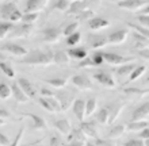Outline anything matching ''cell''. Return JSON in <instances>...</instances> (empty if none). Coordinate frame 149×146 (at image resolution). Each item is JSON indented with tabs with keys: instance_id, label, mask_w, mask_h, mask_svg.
Returning <instances> with one entry per match:
<instances>
[{
	"instance_id": "1",
	"label": "cell",
	"mask_w": 149,
	"mask_h": 146,
	"mask_svg": "<svg viewBox=\"0 0 149 146\" xmlns=\"http://www.w3.org/2000/svg\"><path fill=\"white\" fill-rule=\"evenodd\" d=\"M23 64L27 65H49L54 62V53L52 51H42V50H33L27 55H24Z\"/></svg>"
},
{
	"instance_id": "2",
	"label": "cell",
	"mask_w": 149,
	"mask_h": 146,
	"mask_svg": "<svg viewBox=\"0 0 149 146\" xmlns=\"http://www.w3.org/2000/svg\"><path fill=\"white\" fill-rule=\"evenodd\" d=\"M149 4V0H119L118 7L129 10V11H137L142 7H146Z\"/></svg>"
},
{
	"instance_id": "3",
	"label": "cell",
	"mask_w": 149,
	"mask_h": 146,
	"mask_svg": "<svg viewBox=\"0 0 149 146\" xmlns=\"http://www.w3.org/2000/svg\"><path fill=\"white\" fill-rule=\"evenodd\" d=\"M94 79L96 80L99 84H102V85H104V87H107V88L115 87V80H114L113 76H111L110 73H107V72H98V73H95Z\"/></svg>"
},
{
	"instance_id": "4",
	"label": "cell",
	"mask_w": 149,
	"mask_h": 146,
	"mask_svg": "<svg viewBox=\"0 0 149 146\" xmlns=\"http://www.w3.org/2000/svg\"><path fill=\"white\" fill-rule=\"evenodd\" d=\"M73 83L74 87L80 88L83 91H88V89H92V84H91V80L87 77L86 75H76L72 77L71 80Z\"/></svg>"
},
{
	"instance_id": "5",
	"label": "cell",
	"mask_w": 149,
	"mask_h": 146,
	"mask_svg": "<svg viewBox=\"0 0 149 146\" xmlns=\"http://www.w3.org/2000/svg\"><path fill=\"white\" fill-rule=\"evenodd\" d=\"M1 50H6L11 54L16 55V57H24V55L29 54V51L26 48L20 46V45H16V44H3L1 46Z\"/></svg>"
},
{
	"instance_id": "6",
	"label": "cell",
	"mask_w": 149,
	"mask_h": 146,
	"mask_svg": "<svg viewBox=\"0 0 149 146\" xmlns=\"http://www.w3.org/2000/svg\"><path fill=\"white\" fill-rule=\"evenodd\" d=\"M146 118H149V102L142 103L132 114V120H144Z\"/></svg>"
},
{
	"instance_id": "7",
	"label": "cell",
	"mask_w": 149,
	"mask_h": 146,
	"mask_svg": "<svg viewBox=\"0 0 149 146\" xmlns=\"http://www.w3.org/2000/svg\"><path fill=\"white\" fill-rule=\"evenodd\" d=\"M42 35H43V41L53 44V42H57L60 39L61 33H60L58 28H56V27H47L42 30Z\"/></svg>"
},
{
	"instance_id": "8",
	"label": "cell",
	"mask_w": 149,
	"mask_h": 146,
	"mask_svg": "<svg viewBox=\"0 0 149 146\" xmlns=\"http://www.w3.org/2000/svg\"><path fill=\"white\" fill-rule=\"evenodd\" d=\"M127 35H129V31H127L126 28H122V30H117V31L111 33L107 38H109V42H110V44L118 45V44L125 42L126 38H127Z\"/></svg>"
},
{
	"instance_id": "9",
	"label": "cell",
	"mask_w": 149,
	"mask_h": 146,
	"mask_svg": "<svg viewBox=\"0 0 149 146\" xmlns=\"http://www.w3.org/2000/svg\"><path fill=\"white\" fill-rule=\"evenodd\" d=\"M72 108H73V114L76 115V118H77L80 122H83V120H84V116H87L86 115V102H84L83 99H76L73 103V106H72Z\"/></svg>"
},
{
	"instance_id": "10",
	"label": "cell",
	"mask_w": 149,
	"mask_h": 146,
	"mask_svg": "<svg viewBox=\"0 0 149 146\" xmlns=\"http://www.w3.org/2000/svg\"><path fill=\"white\" fill-rule=\"evenodd\" d=\"M56 98L58 99V102H60V104H61L63 111H67L69 107L73 106L74 100H76L73 96L69 95V93H67V92H60V93H56Z\"/></svg>"
},
{
	"instance_id": "11",
	"label": "cell",
	"mask_w": 149,
	"mask_h": 146,
	"mask_svg": "<svg viewBox=\"0 0 149 146\" xmlns=\"http://www.w3.org/2000/svg\"><path fill=\"white\" fill-rule=\"evenodd\" d=\"M103 54H104L106 62L111 64V65H122V64H126L127 61L133 60V58H130V57H122V55L115 54V53H103Z\"/></svg>"
},
{
	"instance_id": "12",
	"label": "cell",
	"mask_w": 149,
	"mask_h": 146,
	"mask_svg": "<svg viewBox=\"0 0 149 146\" xmlns=\"http://www.w3.org/2000/svg\"><path fill=\"white\" fill-rule=\"evenodd\" d=\"M11 88H12V96L15 98V100L18 103H26L29 99H30L27 96V93L22 89V87L19 85V83H18V81H16V83H12Z\"/></svg>"
},
{
	"instance_id": "13",
	"label": "cell",
	"mask_w": 149,
	"mask_h": 146,
	"mask_svg": "<svg viewBox=\"0 0 149 146\" xmlns=\"http://www.w3.org/2000/svg\"><path fill=\"white\" fill-rule=\"evenodd\" d=\"M18 83H19V85L22 87V89L27 93L29 98L30 99H37V88L34 87V84L30 83L27 79H23V77L18 80Z\"/></svg>"
},
{
	"instance_id": "14",
	"label": "cell",
	"mask_w": 149,
	"mask_h": 146,
	"mask_svg": "<svg viewBox=\"0 0 149 146\" xmlns=\"http://www.w3.org/2000/svg\"><path fill=\"white\" fill-rule=\"evenodd\" d=\"M49 0H27L26 1V12H39L45 8Z\"/></svg>"
},
{
	"instance_id": "15",
	"label": "cell",
	"mask_w": 149,
	"mask_h": 146,
	"mask_svg": "<svg viewBox=\"0 0 149 146\" xmlns=\"http://www.w3.org/2000/svg\"><path fill=\"white\" fill-rule=\"evenodd\" d=\"M86 8H87V3L84 0H76V1H72L71 7L67 11V14H69V15H79Z\"/></svg>"
},
{
	"instance_id": "16",
	"label": "cell",
	"mask_w": 149,
	"mask_h": 146,
	"mask_svg": "<svg viewBox=\"0 0 149 146\" xmlns=\"http://www.w3.org/2000/svg\"><path fill=\"white\" fill-rule=\"evenodd\" d=\"M90 28L92 30V31H98V30H102V28L107 27L109 26V20L104 19V18H92V19H90Z\"/></svg>"
},
{
	"instance_id": "17",
	"label": "cell",
	"mask_w": 149,
	"mask_h": 146,
	"mask_svg": "<svg viewBox=\"0 0 149 146\" xmlns=\"http://www.w3.org/2000/svg\"><path fill=\"white\" fill-rule=\"evenodd\" d=\"M54 127L61 133V134H65V135H68L72 130L71 122H69L68 119H60V120L54 122Z\"/></svg>"
},
{
	"instance_id": "18",
	"label": "cell",
	"mask_w": 149,
	"mask_h": 146,
	"mask_svg": "<svg viewBox=\"0 0 149 146\" xmlns=\"http://www.w3.org/2000/svg\"><path fill=\"white\" fill-rule=\"evenodd\" d=\"M80 127H81V130L86 133L87 137H91V138H99L98 131H96V129H95L94 123H91V122H81Z\"/></svg>"
},
{
	"instance_id": "19",
	"label": "cell",
	"mask_w": 149,
	"mask_h": 146,
	"mask_svg": "<svg viewBox=\"0 0 149 146\" xmlns=\"http://www.w3.org/2000/svg\"><path fill=\"white\" fill-rule=\"evenodd\" d=\"M18 8L14 3H6L1 6V19L3 20H10L11 15L14 14V11H16Z\"/></svg>"
},
{
	"instance_id": "20",
	"label": "cell",
	"mask_w": 149,
	"mask_h": 146,
	"mask_svg": "<svg viewBox=\"0 0 149 146\" xmlns=\"http://www.w3.org/2000/svg\"><path fill=\"white\" fill-rule=\"evenodd\" d=\"M133 38H134V46L140 50V49H144V48H148L149 46V39L146 38L145 35H142L141 33H136L133 34Z\"/></svg>"
},
{
	"instance_id": "21",
	"label": "cell",
	"mask_w": 149,
	"mask_h": 146,
	"mask_svg": "<svg viewBox=\"0 0 149 146\" xmlns=\"http://www.w3.org/2000/svg\"><path fill=\"white\" fill-rule=\"evenodd\" d=\"M126 126H127V130L130 131H141L142 129L149 126V122H146V119H144V120H132Z\"/></svg>"
},
{
	"instance_id": "22",
	"label": "cell",
	"mask_w": 149,
	"mask_h": 146,
	"mask_svg": "<svg viewBox=\"0 0 149 146\" xmlns=\"http://www.w3.org/2000/svg\"><path fill=\"white\" fill-rule=\"evenodd\" d=\"M69 58H71V55L68 51H56L54 53V62L56 64H60V65H67L69 64Z\"/></svg>"
},
{
	"instance_id": "23",
	"label": "cell",
	"mask_w": 149,
	"mask_h": 146,
	"mask_svg": "<svg viewBox=\"0 0 149 146\" xmlns=\"http://www.w3.org/2000/svg\"><path fill=\"white\" fill-rule=\"evenodd\" d=\"M11 30H14V22H10V20H3L1 24H0V38L4 39V37H7V34Z\"/></svg>"
},
{
	"instance_id": "24",
	"label": "cell",
	"mask_w": 149,
	"mask_h": 146,
	"mask_svg": "<svg viewBox=\"0 0 149 146\" xmlns=\"http://www.w3.org/2000/svg\"><path fill=\"white\" fill-rule=\"evenodd\" d=\"M27 116L33 119L34 129H37V130H45V129H46V122H45L41 116H38V115H36V114H27Z\"/></svg>"
},
{
	"instance_id": "25",
	"label": "cell",
	"mask_w": 149,
	"mask_h": 146,
	"mask_svg": "<svg viewBox=\"0 0 149 146\" xmlns=\"http://www.w3.org/2000/svg\"><path fill=\"white\" fill-rule=\"evenodd\" d=\"M96 119H98L99 123H103V125H106V123H109V120H110V110L109 108H100V110L98 111V114H96Z\"/></svg>"
},
{
	"instance_id": "26",
	"label": "cell",
	"mask_w": 149,
	"mask_h": 146,
	"mask_svg": "<svg viewBox=\"0 0 149 146\" xmlns=\"http://www.w3.org/2000/svg\"><path fill=\"white\" fill-rule=\"evenodd\" d=\"M69 55H71L72 58L74 60H83L87 57V50L83 48H73V49H69L68 50Z\"/></svg>"
},
{
	"instance_id": "27",
	"label": "cell",
	"mask_w": 149,
	"mask_h": 146,
	"mask_svg": "<svg viewBox=\"0 0 149 146\" xmlns=\"http://www.w3.org/2000/svg\"><path fill=\"white\" fill-rule=\"evenodd\" d=\"M127 129V127H125L123 125H118V126H114L113 129L110 130V133H109V135H107V138H119L123 133H125V130Z\"/></svg>"
},
{
	"instance_id": "28",
	"label": "cell",
	"mask_w": 149,
	"mask_h": 146,
	"mask_svg": "<svg viewBox=\"0 0 149 146\" xmlns=\"http://www.w3.org/2000/svg\"><path fill=\"white\" fill-rule=\"evenodd\" d=\"M71 0H57L54 4H53V10H58V11L67 12L71 7Z\"/></svg>"
},
{
	"instance_id": "29",
	"label": "cell",
	"mask_w": 149,
	"mask_h": 146,
	"mask_svg": "<svg viewBox=\"0 0 149 146\" xmlns=\"http://www.w3.org/2000/svg\"><path fill=\"white\" fill-rule=\"evenodd\" d=\"M134 69H136V65H133V64H122L121 66L118 68L117 73L119 76H126V75H130Z\"/></svg>"
},
{
	"instance_id": "30",
	"label": "cell",
	"mask_w": 149,
	"mask_h": 146,
	"mask_svg": "<svg viewBox=\"0 0 149 146\" xmlns=\"http://www.w3.org/2000/svg\"><path fill=\"white\" fill-rule=\"evenodd\" d=\"M11 95H12V88L4 83L0 84V98H1V100H6Z\"/></svg>"
},
{
	"instance_id": "31",
	"label": "cell",
	"mask_w": 149,
	"mask_h": 146,
	"mask_svg": "<svg viewBox=\"0 0 149 146\" xmlns=\"http://www.w3.org/2000/svg\"><path fill=\"white\" fill-rule=\"evenodd\" d=\"M95 110H96V99H94V98L88 99L86 102V115L87 116L92 115L95 112Z\"/></svg>"
},
{
	"instance_id": "32",
	"label": "cell",
	"mask_w": 149,
	"mask_h": 146,
	"mask_svg": "<svg viewBox=\"0 0 149 146\" xmlns=\"http://www.w3.org/2000/svg\"><path fill=\"white\" fill-rule=\"evenodd\" d=\"M38 16H39L38 12H26V14L22 16V22H23V23H27V24H31V23H34V22H37Z\"/></svg>"
},
{
	"instance_id": "33",
	"label": "cell",
	"mask_w": 149,
	"mask_h": 146,
	"mask_svg": "<svg viewBox=\"0 0 149 146\" xmlns=\"http://www.w3.org/2000/svg\"><path fill=\"white\" fill-rule=\"evenodd\" d=\"M144 72H145V66H144V65L136 66V69L129 75V81H134V80H137L138 77H141V76L144 75Z\"/></svg>"
},
{
	"instance_id": "34",
	"label": "cell",
	"mask_w": 149,
	"mask_h": 146,
	"mask_svg": "<svg viewBox=\"0 0 149 146\" xmlns=\"http://www.w3.org/2000/svg\"><path fill=\"white\" fill-rule=\"evenodd\" d=\"M45 83H47L49 85L54 88H64L67 85V80L65 79H47L45 80Z\"/></svg>"
},
{
	"instance_id": "35",
	"label": "cell",
	"mask_w": 149,
	"mask_h": 146,
	"mask_svg": "<svg viewBox=\"0 0 149 146\" xmlns=\"http://www.w3.org/2000/svg\"><path fill=\"white\" fill-rule=\"evenodd\" d=\"M80 39H81V34L79 31H76L67 37V45L68 46H74V45H77L80 42Z\"/></svg>"
},
{
	"instance_id": "36",
	"label": "cell",
	"mask_w": 149,
	"mask_h": 146,
	"mask_svg": "<svg viewBox=\"0 0 149 146\" xmlns=\"http://www.w3.org/2000/svg\"><path fill=\"white\" fill-rule=\"evenodd\" d=\"M30 31H31V26L27 23H24L23 26H20V27H16L15 30V35L16 37H26L30 34Z\"/></svg>"
},
{
	"instance_id": "37",
	"label": "cell",
	"mask_w": 149,
	"mask_h": 146,
	"mask_svg": "<svg viewBox=\"0 0 149 146\" xmlns=\"http://www.w3.org/2000/svg\"><path fill=\"white\" fill-rule=\"evenodd\" d=\"M92 66H96V64H95L94 60L88 58V57L80 60V62L76 65V68H77V69H83V68H92Z\"/></svg>"
},
{
	"instance_id": "38",
	"label": "cell",
	"mask_w": 149,
	"mask_h": 146,
	"mask_svg": "<svg viewBox=\"0 0 149 146\" xmlns=\"http://www.w3.org/2000/svg\"><path fill=\"white\" fill-rule=\"evenodd\" d=\"M127 26L132 28H136L138 33H141L142 35H145L149 39V28L145 27V26H141V24H134V23H127Z\"/></svg>"
},
{
	"instance_id": "39",
	"label": "cell",
	"mask_w": 149,
	"mask_h": 146,
	"mask_svg": "<svg viewBox=\"0 0 149 146\" xmlns=\"http://www.w3.org/2000/svg\"><path fill=\"white\" fill-rule=\"evenodd\" d=\"M0 69H1V72H4V75H7L10 79L15 77V72H14V69H12L11 66H8L4 61H1V62H0Z\"/></svg>"
},
{
	"instance_id": "40",
	"label": "cell",
	"mask_w": 149,
	"mask_h": 146,
	"mask_svg": "<svg viewBox=\"0 0 149 146\" xmlns=\"http://www.w3.org/2000/svg\"><path fill=\"white\" fill-rule=\"evenodd\" d=\"M38 102H39V104H41V106H42L46 111H49V112H54V108H53V106L50 104V102L47 100L46 96H42V98H39Z\"/></svg>"
},
{
	"instance_id": "41",
	"label": "cell",
	"mask_w": 149,
	"mask_h": 146,
	"mask_svg": "<svg viewBox=\"0 0 149 146\" xmlns=\"http://www.w3.org/2000/svg\"><path fill=\"white\" fill-rule=\"evenodd\" d=\"M107 44H110L109 42V38H103V37H99L96 39L94 41V44H92V48L94 49H100L103 46H106Z\"/></svg>"
},
{
	"instance_id": "42",
	"label": "cell",
	"mask_w": 149,
	"mask_h": 146,
	"mask_svg": "<svg viewBox=\"0 0 149 146\" xmlns=\"http://www.w3.org/2000/svg\"><path fill=\"white\" fill-rule=\"evenodd\" d=\"M77 28H79V23H77V22H73V23L68 24L67 27H65V30H64V35H65V37L71 35V34H73V33L77 31Z\"/></svg>"
},
{
	"instance_id": "43",
	"label": "cell",
	"mask_w": 149,
	"mask_h": 146,
	"mask_svg": "<svg viewBox=\"0 0 149 146\" xmlns=\"http://www.w3.org/2000/svg\"><path fill=\"white\" fill-rule=\"evenodd\" d=\"M92 60L95 61L96 66H98V65H102L103 62H106V60H104V54H103L102 51H96V53L92 55Z\"/></svg>"
},
{
	"instance_id": "44",
	"label": "cell",
	"mask_w": 149,
	"mask_h": 146,
	"mask_svg": "<svg viewBox=\"0 0 149 146\" xmlns=\"http://www.w3.org/2000/svg\"><path fill=\"white\" fill-rule=\"evenodd\" d=\"M76 16H77V19H80V20L88 19V18H92V16H94V11H92V10H88V8H86L84 11H81L79 15H76Z\"/></svg>"
},
{
	"instance_id": "45",
	"label": "cell",
	"mask_w": 149,
	"mask_h": 146,
	"mask_svg": "<svg viewBox=\"0 0 149 146\" xmlns=\"http://www.w3.org/2000/svg\"><path fill=\"white\" fill-rule=\"evenodd\" d=\"M127 146H144L145 145V139H142L141 137L140 138H136V139H129L126 142Z\"/></svg>"
},
{
	"instance_id": "46",
	"label": "cell",
	"mask_w": 149,
	"mask_h": 146,
	"mask_svg": "<svg viewBox=\"0 0 149 146\" xmlns=\"http://www.w3.org/2000/svg\"><path fill=\"white\" fill-rule=\"evenodd\" d=\"M138 23L141 24V26H145V27L149 28V15L146 14H141V15H138Z\"/></svg>"
},
{
	"instance_id": "47",
	"label": "cell",
	"mask_w": 149,
	"mask_h": 146,
	"mask_svg": "<svg viewBox=\"0 0 149 146\" xmlns=\"http://www.w3.org/2000/svg\"><path fill=\"white\" fill-rule=\"evenodd\" d=\"M95 145H98V146H110V145H113V139L111 138H109V139H100V138H95Z\"/></svg>"
},
{
	"instance_id": "48",
	"label": "cell",
	"mask_w": 149,
	"mask_h": 146,
	"mask_svg": "<svg viewBox=\"0 0 149 146\" xmlns=\"http://www.w3.org/2000/svg\"><path fill=\"white\" fill-rule=\"evenodd\" d=\"M0 145L1 146H10V145H12V142H10L8 141V138H7V135L6 134H0Z\"/></svg>"
},
{
	"instance_id": "49",
	"label": "cell",
	"mask_w": 149,
	"mask_h": 146,
	"mask_svg": "<svg viewBox=\"0 0 149 146\" xmlns=\"http://www.w3.org/2000/svg\"><path fill=\"white\" fill-rule=\"evenodd\" d=\"M49 145H50V146H56V145H65V143L61 141V138H60V137H52Z\"/></svg>"
},
{
	"instance_id": "50",
	"label": "cell",
	"mask_w": 149,
	"mask_h": 146,
	"mask_svg": "<svg viewBox=\"0 0 149 146\" xmlns=\"http://www.w3.org/2000/svg\"><path fill=\"white\" fill-rule=\"evenodd\" d=\"M138 55H140V57H142V58L149 60V50L146 48L140 49V50H138Z\"/></svg>"
},
{
	"instance_id": "51",
	"label": "cell",
	"mask_w": 149,
	"mask_h": 146,
	"mask_svg": "<svg viewBox=\"0 0 149 146\" xmlns=\"http://www.w3.org/2000/svg\"><path fill=\"white\" fill-rule=\"evenodd\" d=\"M126 93H145V92H149L148 91H142V89H137V88H127V89H125Z\"/></svg>"
},
{
	"instance_id": "52",
	"label": "cell",
	"mask_w": 149,
	"mask_h": 146,
	"mask_svg": "<svg viewBox=\"0 0 149 146\" xmlns=\"http://www.w3.org/2000/svg\"><path fill=\"white\" fill-rule=\"evenodd\" d=\"M140 137H141L142 139H148L149 138V126L145 127V129H142L141 133H140Z\"/></svg>"
},
{
	"instance_id": "53",
	"label": "cell",
	"mask_w": 149,
	"mask_h": 146,
	"mask_svg": "<svg viewBox=\"0 0 149 146\" xmlns=\"http://www.w3.org/2000/svg\"><path fill=\"white\" fill-rule=\"evenodd\" d=\"M41 95L42 96H56V93L49 91V89H46V88H42V89H41Z\"/></svg>"
},
{
	"instance_id": "54",
	"label": "cell",
	"mask_w": 149,
	"mask_h": 146,
	"mask_svg": "<svg viewBox=\"0 0 149 146\" xmlns=\"http://www.w3.org/2000/svg\"><path fill=\"white\" fill-rule=\"evenodd\" d=\"M22 134H23V129H20V130H19V133H18V135H16V138L14 139V142H12V146L19 145V141H20V137H22Z\"/></svg>"
},
{
	"instance_id": "55",
	"label": "cell",
	"mask_w": 149,
	"mask_h": 146,
	"mask_svg": "<svg viewBox=\"0 0 149 146\" xmlns=\"http://www.w3.org/2000/svg\"><path fill=\"white\" fill-rule=\"evenodd\" d=\"M141 14H146V15H149V4L146 6L145 8H142V10H141Z\"/></svg>"
},
{
	"instance_id": "56",
	"label": "cell",
	"mask_w": 149,
	"mask_h": 146,
	"mask_svg": "<svg viewBox=\"0 0 149 146\" xmlns=\"http://www.w3.org/2000/svg\"><path fill=\"white\" fill-rule=\"evenodd\" d=\"M0 114H1V118H4V116H8V114H7V112H6L4 110L0 111Z\"/></svg>"
},
{
	"instance_id": "57",
	"label": "cell",
	"mask_w": 149,
	"mask_h": 146,
	"mask_svg": "<svg viewBox=\"0 0 149 146\" xmlns=\"http://www.w3.org/2000/svg\"><path fill=\"white\" fill-rule=\"evenodd\" d=\"M145 145H146V146H149V138H148V139H145Z\"/></svg>"
},
{
	"instance_id": "58",
	"label": "cell",
	"mask_w": 149,
	"mask_h": 146,
	"mask_svg": "<svg viewBox=\"0 0 149 146\" xmlns=\"http://www.w3.org/2000/svg\"><path fill=\"white\" fill-rule=\"evenodd\" d=\"M146 83H149V76H148V77H146Z\"/></svg>"
},
{
	"instance_id": "59",
	"label": "cell",
	"mask_w": 149,
	"mask_h": 146,
	"mask_svg": "<svg viewBox=\"0 0 149 146\" xmlns=\"http://www.w3.org/2000/svg\"><path fill=\"white\" fill-rule=\"evenodd\" d=\"M71 1H76V0H71Z\"/></svg>"
}]
</instances>
